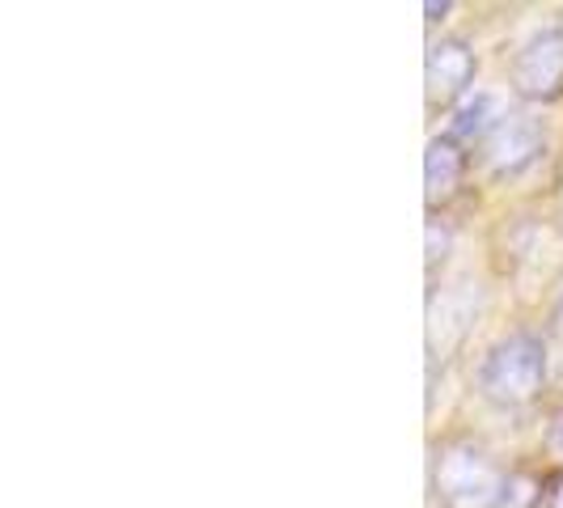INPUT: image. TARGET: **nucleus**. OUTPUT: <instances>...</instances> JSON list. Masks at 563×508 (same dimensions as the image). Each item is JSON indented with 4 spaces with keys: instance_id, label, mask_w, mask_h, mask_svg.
<instances>
[{
    "instance_id": "8",
    "label": "nucleus",
    "mask_w": 563,
    "mask_h": 508,
    "mask_svg": "<svg viewBox=\"0 0 563 508\" xmlns=\"http://www.w3.org/2000/svg\"><path fill=\"white\" fill-rule=\"evenodd\" d=\"M542 492L547 487L538 479H530V475H508V487L496 508H542Z\"/></svg>"
},
{
    "instance_id": "9",
    "label": "nucleus",
    "mask_w": 563,
    "mask_h": 508,
    "mask_svg": "<svg viewBox=\"0 0 563 508\" xmlns=\"http://www.w3.org/2000/svg\"><path fill=\"white\" fill-rule=\"evenodd\" d=\"M542 445H547V453L563 466V407L551 411V420H547V428H542Z\"/></svg>"
},
{
    "instance_id": "1",
    "label": "nucleus",
    "mask_w": 563,
    "mask_h": 508,
    "mask_svg": "<svg viewBox=\"0 0 563 508\" xmlns=\"http://www.w3.org/2000/svg\"><path fill=\"white\" fill-rule=\"evenodd\" d=\"M547 390V343L534 331H508L487 347L479 395L496 407H526Z\"/></svg>"
},
{
    "instance_id": "4",
    "label": "nucleus",
    "mask_w": 563,
    "mask_h": 508,
    "mask_svg": "<svg viewBox=\"0 0 563 508\" xmlns=\"http://www.w3.org/2000/svg\"><path fill=\"white\" fill-rule=\"evenodd\" d=\"M542 123L521 111H508L500 128L479 144V157L492 178H517L538 162L542 153Z\"/></svg>"
},
{
    "instance_id": "2",
    "label": "nucleus",
    "mask_w": 563,
    "mask_h": 508,
    "mask_svg": "<svg viewBox=\"0 0 563 508\" xmlns=\"http://www.w3.org/2000/svg\"><path fill=\"white\" fill-rule=\"evenodd\" d=\"M508 487V475L492 453L457 437L432 457V492L441 508H496Z\"/></svg>"
},
{
    "instance_id": "10",
    "label": "nucleus",
    "mask_w": 563,
    "mask_h": 508,
    "mask_svg": "<svg viewBox=\"0 0 563 508\" xmlns=\"http://www.w3.org/2000/svg\"><path fill=\"white\" fill-rule=\"evenodd\" d=\"M542 508H563V479L547 483V492H542Z\"/></svg>"
},
{
    "instance_id": "11",
    "label": "nucleus",
    "mask_w": 563,
    "mask_h": 508,
    "mask_svg": "<svg viewBox=\"0 0 563 508\" xmlns=\"http://www.w3.org/2000/svg\"><path fill=\"white\" fill-rule=\"evenodd\" d=\"M453 4L450 0H441V4H437V0H428V4H423V13H428V22H445V13H450Z\"/></svg>"
},
{
    "instance_id": "12",
    "label": "nucleus",
    "mask_w": 563,
    "mask_h": 508,
    "mask_svg": "<svg viewBox=\"0 0 563 508\" xmlns=\"http://www.w3.org/2000/svg\"><path fill=\"white\" fill-rule=\"evenodd\" d=\"M551 331L563 339V288H560V297H555V306H551Z\"/></svg>"
},
{
    "instance_id": "6",
    "label": "nucleus",
    "mask_w": 563,
    "mask_h": 508,
    "mask_svg": "<svg viewBox=\"0 0 563 508\" xmlns=\"http://www.w3.org/2000/svg\"><path fill=\"white\" fill-rule=\"evenodd\" d=\"M466 166H471V157H466V148L453 141L450 132L428 144V153H423V183H428V203L432 208L445 203L462 187Z\"/></svg>"
},
{
    "instance_id": "7",
    "label": "nucleus",
    "mask_w": 563,
    "mask_h": 508,
    "mask_svg": "<svg viewBox=\"0 0 563 508\" xmlns=\"http://www.w3.org/2000/svg\"><path fill=\"white\" fill-rule=\"evenodd\" d=\"M505 114L508 111H500V98H496V93H475V98H466V102L457 107V114H453V123H450V136L462 144V148H466V144H483L500 128Z\"/></svg>"
},
{
    "instance_id": "3",
    "label": "nucleus",
    "mask_w": 563,
    "mask_h": 508,
    "mask_svg": "<svg viewBox=\"0 0 563 508\" xmlns=\"http://www.w3.org/2000/svg\"><path fill=\"white\" fill-rule=\"evenodd\" d=\"M512 93L526 102L563 98V26L534 30L512 56Z\"/></svg>"
},
{
    "instance_id": "5",
    "label": "nucleus",
    "mask_w": 563,
    "mask_h": 508,
    "mask_svg": "<svg viewBox=\"0 0 563 508\" xmlns=\"http://www.w3.org/2000/svg\"><path fill=\"white\" fill-rule=\"evenodd\" d=\"M475 73H479V59H475V47L466 38H437L428 47V64H423V81H428V107H453L471 93L475 85Z\"/></svg>"
}]
</instances>
